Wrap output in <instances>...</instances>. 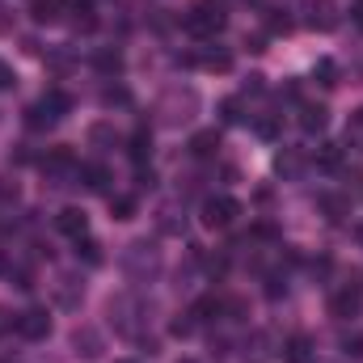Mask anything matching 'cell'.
<instances>
[{
    "label": "cell",
    "mask_w": 363,
    "mask_h": 363,
    "mask_svg": "<svg viewBox=\"0 0 363 363\" xmlns=\"http://www.w3.org/2000/svg\"><path fill=\"white\" fill-rule=\"evenodd\" d=\"M359 182H363V178H359Z\"/></svg>",
    "instance_id": "74e56055"
},
{
    "label": "cell",
    "mask_w": 363,
    "mask_h": 363,
    "mask_svg": "<svg viewBox=\"0 0 363 363\" xmlns=\"http://www.w3.org/2000/svg\"><path fill=\"white\" fill-rule=\"evenodd\" d=\"M254 131H258L262 140H274V135H279V118H258V123H254Z\"/></svg>",
    "instance_id": "f1b7e54d"
},
{
    "label": "cell",
    "mask_w": 363,
    "mask_h": 363,
    "mask_svg": "<svg viewBox=\"0 0 363 363\" xmlns=\"http://www.w3.org/2000/svg\"><path fill=\"white\" fill-rule=\"evenodd\" d=\"M334 77H338V68H334V60H317V68H313V81L330 89V85H338Z\"/></svg>",
    "instance_id": "cb8c5ba5"
},
{
    "label": "cell",
    "mask_w": 363,
    "mask_h": 363,
    "mask_svg": "<svg viewBox=\"0 0 363 363\" xmlns=\"http://www.w3.org/2000/svg\"><path fill=\"white\" fill-rule=\"evenodd\" d=\"M93 64H97L101 72H118V68H123V55H118V51H97Z\"/></svg>",
    "instance_id": "484cf974"
},
{
    "label": "cell",
    "mask_w": 363,
    "mask_h": 363,
    "mask_svg": "<svg viewBox=\"0 0 363 363\" xmlns=\"http://www.w3.org/2000/svg\"><path fill=\"white\" fill-rule=\"evenodd\" d=\"M216 152H220V131H216V127H207V131L190 135V157H199V161H211Z\"/></svg>",
    "instance_id": "ba28073f"
},
{
    "label": "cell",
    "mask_w": 363,
    "mask_h": 363,
    "mask_svg": "<svg viewBox=\"0 0 363 363\" xmlns=\"http://www.w3.org/2000/svg\"><path fill=\"white\" fill-rule=\"evenodd\" d=\"M43 169H47V174H51V178H77V174H81V165H77V161H72V152H68V148H51V152H47V157H43Z\"/></svg>",
    "instance_id": "8992f818"
},
{
    "label": "cell",
    "mask_w": 363,
    "mask_h": 363,
    "mask_svg": "<svg viewBox=\"0 0 363 363\" xmlns=\"http://www.w3.org/2000/svg\"><path fill=\"white\" fill-rule=\"evenodd\" d=\"M38 101H43V106H47V110H51L55 118H64V114L72 110V97H68L64 89H47L43 97H38Z\"/></svg>",
    "instance_id": "ac0fdd59"
},
{
    "label": "cell",
    "mask_w": 363,
    "mask_h": 363,
    "mask_svg": "<svg viewBox=\"0 0 363 363\" xmlns=\"http://www.w3.org/2000/svg\"><path fill=\"white\" fill-rule=\"evenodd\" d=\"M347 144L363 152V106L355 110V114H351V123H347Z\"/></svg>",
    "instance_id": "603a6c76"
},
{
    "label": "cell",
    "mask_w": 363,
    "mask_h": 363,
    "mask_svg": "<svg viewBox=\"0 0 363 363\" xmlns=\"http://www.w3.org/2000/svg\"><path fill=\"white\" fill-rule=\"evenodd\" d=\"M199 64H203V68H216V72H228V68H233V55L220 51V47H216V51L207 47V51H199Z\"/></svg>",
    "instance_id": "ffe728a7"
},
{
    "label": "cell",
    "mask_w": 363,
    "mask_h": 363,
    "mask_svg": "<svg viewBox=\"0 0 363 363\" xmlns=\"http://www.w3.org/2000/svg\"><path fill=\"white\" fill-rule=\"evenodd\" d=\"M313 161H317V169H330L334 174V169H342V148L338 144H321Z\"/></svg>",
    "instance_id": "d6986e66"
},
{
    "label": "cell",
    "mask_w": 363,
    "mask_h": 363,
    "mask_svg": "<svg viewBox=\"0 0 363 363\" xmlns=\"http://www.w3.org/2000/svg\"><path fill=\"white\" fill-rule=\"evenodd\" d=\"M224 4L220 0H199V4H190V13H186V30L194 34V38H216L220 30H224Z\"/></svg>",
    "instance_id": "6da1fadb"
},
{
    "label": "cell",
    "mask_w": 363,
    "mask_h": 363,
    "mask_svg": "<svg viewBox=\"0 0 363 363\" xmlns=\"http://www.w3.org/2000/svg\"><path fill=\"white\" fill-rule=\"evenodd\" d=\"M351 17H355V26H359V30H363V0H359V4H355V9H351Z\"/></svg>",
    "instance_id": "836d02e7"
},
{
    "label": "cell",
    "mask_w": 363,
    "mask_h": 363,
    "mask_svg": "<svg viewBox=\"0 0 363 363\" xmlns=\"http://www.w3.org/2000/svg\"><path fill=\"white\" fill-rule=\"evenodd\" d=\"M300 169H304V157H300V152H296V148H283V152H279V157H274V174H279V178H300Z\"/></svg>",
    "instance_id": "8fae6325"
},
{
    "label": "cell",
    "mask_w": 363,
    "mask_h": 363,
    "mask_svg": "<svg viewBox=\"0 0 363 363\" xmlns=\"http://www.w3.org/2000/svg\"><path fill=\"white\" fill-rule=\"evenodd\" d=\"M250 233H254V237H262V241H279V228H274V224H267V220H262V224H254Z\"/></svg>",
    "instance_id": "4dcf8cb0"
},
{
    "label": "cell",
    "mask_w": 363,
    "mask_h": 363,
    "mask_svg": "<svg viewBox=\"0 0 363 363\" xmlns=\"http://www.w3.org/2000/svg\"><path fill=\"white\" fill-rule=\"evenodd\" d=\"M279 355H283V363H308L313 359V338L308 334H291Z\"/></svg>",
    "instance_id": "9c48e42d"
},
{
    "label": "cell",
    "mask_w": 363,
    "mask_h": 363,
    "mask_svg": "<svg viewBox=\"0 0 363 363\" xmlns=\"http://www.w3.org/2000/svg\"><path fill=\"white\" fill-rule=\"evenodd\" d=\"M325 123H330L325 106H300V127H304L308 135H321V131H325Z\"/></svg>",
    "instance_id": "7c38bea8"
},
{
    "label": "cell",
    "mask_w": 363,
    "mask_h": 363,
    "mask_svg": "<svg viewBox=\"0 0 363 363\" xmlns=\"http://www.w3.org/2000/svg\"><path fill=\"white\" fill-rule=\"evenodd\" d=\"M317 203H321V211H325V220H330V224H342V220L351 216V199H347V194L321 190V194H317Z\"/></svg>",
    "instance_id": "52a82bcc"
},
{
    "label": "cell",
    "mask_w": 363,
    "mask_h": 363,
    "mask_svg": "<svg viewBox=\"0 0 363 363\" xmlns=\"http://www.w3.org/2000/svg\"><path fill=\"white\" fill-rule=\"evenodd\" d=\"M313 30H334L338 26V9L330 0H313V17H308Z\"/></svg>",
    "instance_id": "4fadbf2b"
},
{
    "label": "cell",
    "mask_w": 363,
    "mask_h": 363,
    "mask_svg": "<svg viewBox=\"0 0 363 363\" xmlns=\"http://www.w3.org/2000/svg\"><path fill=\"white\" fill-rule=\"evenodd\" d=\"M110 211H114V220H131L135 216V194H114L110 199Z\"/></svg>",
    "instance_id": "44dd1931"
},
{
    "label": "cell",
    "mask_w": 363,
    "mask_h": 363,
    "mask_svg": "<svg viewBox=\"0 0 363 363\" xmlns=\"http://www.w3.org/2000/svg\"><path fill=\"white\" fill-rule=\"evenodd\" d=\"M355 237H359V241H363V224H359V228H355Z\"/></svg>",
    "instance_id": "e575fe53"
},
{
    "label": "cell",
    "mask_w": 363,
    "mask_h": 363,
    "mask_svg": "<svg viewBox=\"0 0 363 363\" xmlns=\"http://www.w3.org/2000/svg\"><path fill=\"white\" fill-rule=\"evenodd\" d=\"M30 17H34L38 26H51V21L64 17V0H34V4H30Z\"/></svg>",
    "instance_id": "5bb4252c"
},
{
    "label": "cell",
    "mask_w": 363,
    "mask_h": 363,
    "mask_svg": "<svg viewBox=\"0 0 363 363\" xmlns=\"http://www.w3.org/2000/svg\"><path fill=\"white\" fill-rule=\"evenodd\" d=\"M178 363H194V359H178Z\"/></svg>",
    "instance_id": "d590c367"
},
{
    "label": "cell",
    "mask_w": 363,
    "mask_h": 363,
    "mask_svg": "<svg viewBox=\"0 0 363 363\" xmlns=\"http://www.w3.org/2000/svg\"><path fill=\"white\" fill-rule=\"evenodd\" d=\"M148 152H152V131H148V127H135V131H131V140H127V157H131L135 165H144V161H148Z\"/></svg>",
    "instance_id": "30bf717a"
},
{
    "label": "cell",
    "mask_w": 363,
    "mask_h": 363,
    "mask_svg": "<svg viewBox=\"0 0 363 363\" xmlns=\"http://www.w3.org/2000/svg\"><path fill=\"white\" fill-rule=\"evenodd\" d=\"M220 118H224V123H241V118H245V114H241V97H224V101H220Z\"/></svg>",
    "instance_id": "d4e9b609"
},
{
    "label": "cell",
    "mask_w": 363,
    "mask_h": 363,
    "mask_svg": "<svg viewBox=\"0 0 363 363\" xmlns=\"http://www.w3.org/2000/svg\"><path fill=\"white\" fill-rule=\"evenodd\" d=\"M77 178L85 182L89 190H110V169H106V165H81Z\"/></svg>",
    "instance_id": "e0dca14e"
},
{
    "label": "cell",
    "mask_w": 363,
    "mask_h": 363,
    "mask_svg": "<svg viewBox=\"0 0 363 363\" xmlns=\"http://www.w3.org/2000/svg\"><path fill=\"white\" fill-rule=\"evenodd\" d=\"M89 140H93V144H114V127H106V123H97V127L89 131Z\"/></svg>",
    "instance_id": "f546056e"
},
{
    "label": "cell",
    "mask_w": 363,
    "mask_h": 363,
    "mask_svg": "<svg viewBox=\"0 0 363 363\" xmlns=\"http://www.w3.org/2000/svg\"><path fill=\"white\" fill-rule=\"evenodd\" d=\"M55 123H60V118H55L43 101H34V106L26 110V127H30V131H47V127H55Z\"/></svg>",
    "instance_id": "2e32d148"
},
{
    "label": "cell",
    "mask_w": 363,
    "mask_h": 363,
    "mask_svg": "<svg viewBox=\"0 0 363 363\" xmlns=\"http://www.w3.org/2000/svg\"><path fill=\"white\" fill-rule=\"evenodd\" d=\"M199 216H203L207 228H228V224L241 216V203H237L233 194H211V199H203Z\"/></svg>",
    "instance_id": "7a4b0ae2"
},
{
    "label": "cell",
    "mask_w": 363,
    "mask_h": 363,
    "mask_svg": "<svg viewBox=\"0 0 363 363\" xmlns=\"http://www.w3.org/2000/svg\"><path fill=\"white\" fill-rule=\"evenodd\" d=\"M190 317H194V321H211V317H220V300H216V296H203V300L190 308Z\"/></svg>",
    "instance_id": "7402d4cb"
},
{
    "label": "cell",
    "mask_w": 363,
    "mask_h": 363,
    "mask_svg": "<svg viewBox=\"0 0 363 363\" xmlns=\"http://www.w3.org/2000/svg\"><path fill=\"white\" fill-rule=\"evenodd\" d=\"M267 296H271V300H279V296H287V283H283L279 274H271V279H267Z\"/></svg>",
    "instance_id": "1f68e13d"
},
{
    "label": "cell",
    "mask_w": 363,
    "mask_h": 363,
    "mask_svg": "<svg viewBox=\"0 0 363 363\" xmlns=\"http://www.w3.org/2000/svg\"><path fill=\"white\" fill-rule=\"evenodd\" d=\"M55 228H60L64 237H72V241H85V237H89V216H85L81 207H64V211L55 216Z\"/></svg>",
    "instance_id": "5b68a950"
},
{
    "label": "cell",
    "mask_w": 363,
    "mask_h": 363,
    "mask_svg": "<svg viewBox=\"0 0 363 363\" xmlns=\"http://www.w3.org/2000/svg\"><path fill=\"white\" fill-rule=\"evenodd\" d=\"M13 330H17L26 342H43V338L51 334V317H47V308H26V313L13 317Z\"/></svg>",
    "instance_id": "3957f363"
},
{
    "label": "cell",
    "mask_w": 363,
    "mask_h": 363,
    "mask_svg": "<svg viewBox=\"0 0 363 363\" xmlns=\"http://www.w3.org/2000/svg\"><path fill=\"white\" fill-rule=\"evenodd\" d=\"M359 308H363L359 283H347L342 291H334V296H330V317H338V321H351V317H359Z\"/></svg>",
    "instance_id": "277c9868"
},
{
    "label": "cell",
    "mask_w": 363,
    "mask_h": 363,
    "mask_svg": "<svg viewBox=\"0 0 363 363\" xmlns=\"http://www.w3.org/2000/svg\"><path fill=\"white\" fill-rule=\"evenodd\" d=\"M13 85H17V72H13V68L0 60V89H13Z\"/></svg>",
    "instance_id": "d6a6232c"
},
{
    "label": "cell",
    "mask_w": 363,
    "mask_h": 363,
    "mask_svg": "<svg viewBox=\"0 0 363 363\" xmlns=\"http://www.w3.org/2000/svg\"><path fill=\"white\" fill-rule=\"evenodd\" d=\"M118 363H131V359H118Z\"/></svg>",
    "instance_id": "8d00e7d4"
},
{
    "label": "cell",
    "mask_w": 363,
    "mask_h": 363,
    "mask_svg": "<svg viewBox=\"0 0 363 363\" xmlns=\"http://www.w3.org/2000/svg\"><path fill=\"white\" fill-rule=\"evenodd\" d=\"M342 355H347V359H363V334L359 330L342 338Z\"/></svg>",
    "instance_id": "4316f807"
},
{
    "label": "cell",
    "mask_w": 363,
    "mask_h": 363,
    "mask_svg": "<svg viewBox=\"0 0 363 363\" xmlns=\"http://www.w3.org/2000/svg\"><path fill=\"white\" fill-rule=\"evenodd\" d=\"M72 347H77V355H85V359H97L101 355V338H97V330H77L72 334Z\"/></svg>",
    "instance_id": "9a60e30c"
},
{
    "label": "cell",
    "mask_w": 363,
    "mask_h": 363,
    "mask_svg": "<svg viewBox=\"0 0 363 363\" xmlns=\"http://www.w3.org/2000/svg\"><path fill=\"white\" fill-rule=\"evenodd\" d=\"M267 26H271L274 34H279V30H283V34L291 30V21H287V13H283V9H267Z\"/></svg>",
    "instance_id": "83f0119b"
}]
</instances>
